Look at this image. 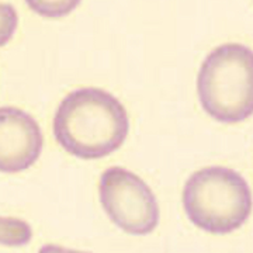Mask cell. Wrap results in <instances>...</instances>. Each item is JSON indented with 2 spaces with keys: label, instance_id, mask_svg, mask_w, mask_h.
Masks as SVG:
<instances>
[{
  "label": "cell",
  "instance_id": "obj_3",
  "mask_svg": "<svg viewBox=\"0 0 253 253\" xmlns=\"http://www.w3.org/2000/svg\"><path fill=\"white\" fill-rule=\"evenodd\" d=\"M200 103L217 121L239 123L253 113V54L242 44H225L206 58L199 73Z\"/></svg>",
  "mask_w": 253,
  "mask_h": 253
},
{
  "label": "cell",
  "instance_id": "obj_1",
  "mask_svg": "<svg viewBox=\"0 0 253 253\" xmlns=\"http://www.w3.org/2000/svg\"><path fill=\"white\" fill-rule=\"evenodd\" d=\"M129 129L124 106L96 87L69 93L54 118V135L65 151L81 159H100L117 151Z\"/></svg>",
  "mask_w": 253,
  "mask_h": 253
},
{
  "label": "cell",
  "instance_id": "obj_4",
  "mask_svg": "<svg viewBox=\"0 0 253 253\" xmlns=\"http://www.w3.org/2000/svg\"><path fill=\"white\" fill-rule=\"evenodd\" d=\"M101 206L123 231L151 234L159 222V207L152 190L141 177L123 168H110L100 177Z\"/></svg>",
  "mask_w": 253,
  "mask_h": 253
},
{
  "label": "cell",
  "instance_id": "obj_7",
  "mask_svg": "<svg viewBox=\"0 0 253 253\" xmlns=\"http://www.w3.org/2000/svg\"><path fill=\"white\" fill-rule=\"evenodd\" d=\"M17 24L18 16L16 9L11 4L0 3V46L6 45L11 40Z\"/></svg>",
  "mask_w": 253,
  "mask_h": 253
},
{
  "label": "cell",
  "instance_id": "obj_6",
  "mask_svg": "<svg viewBox=\"0 0 253 253\" xmlns=\"http://www.w3.org/2000/svg\"><path fill=\"white\" fill-rule=\"evenodd\" d=\"M33 238L31 226L17 218L0 217V245L23 246Z\"/></svg>",
  "mask_w": 253,
  "mask_h": 253
},
{
  "label": "cell",
  "instance_id": "obj_5",
  "mask_svg": "<svg viewBox=\"0 0 253 253\" xmlns=\"http://www.w3.org/2000/svg\"><path fill=\"white\" fill-rule=\"evenodd\" d=\"M44 145L40 126L16 107H0V172L18 173L40 158Z\"/></svg>",
  "mask_w": 253,
  "mask_h": 253
},
{
  "label": "cell",
  "instance_id": "obj_8",
  "mask_svg": "<svg viewBox=\"0 0 253 253\" xmlns=\"http://www.w3.org/2000/svg\"><path fill=\"white\" fill-rule=\"evenodd\" d=\"M38 253H89L82 252V251H75V249H68V248H62L58 245H44Z\"/></svg>",
  "mask_w": 253,
  "mask_h": 253
},
{
  "label": "cell",
  "instance_id": "obj_2",
  "mask_svg": "<svg viewBox=\"0 0 253 253\" xmlns=\"http://www.w3.org/2000/svg\"><path fill=\"white\" fill-rule=\"evenodd\" d=\"M183 206L194 225L211 234H229L246 222L252 210L248 181L235 170L210 166L184 184Z\"/></svg>",
  "mask_w": 253,
  "mask_h": 253
}]
</instances>
